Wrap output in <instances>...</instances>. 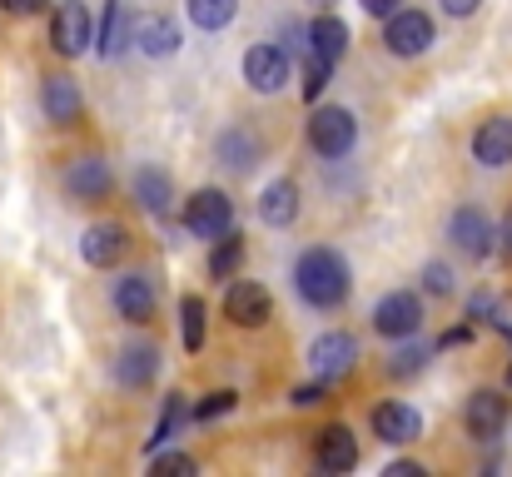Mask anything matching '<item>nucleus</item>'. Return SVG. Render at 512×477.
Returning <instances> with one entry per match:
<instances>
[{"label":"nucleus","instance_id":"obj_8","mask_svg":"<svg viewBox=\"0 0 512 477\" xmlns=\"http://www.w3.org/2000/svg\"><path fill=\"white\" fill-rule=\"evenodd\" d=\"M244 80H249V90H259V95L284 90V85H289V55H284L279 45H254V50L244 55Z\"/></svg>","mask_w":512,"mask_h":477},{"label":"nucleus","instance_id":"obj_7","mask_svg":"<svg viewBox=\"0 0 512 477\" xmlns=\"http://www.w3.org/2000/svg\"><path fill=\"white\" fill-rule=\"evenodd\" d=\"M353 363H358V338L353 333H324V338H314V348H309V368L319 373V378H343V373H353Z\"/></svg>","mask_w":512,"mask_h":477},{"label":"nucleus","instance_id":"obj_20","mask_svg":"<svg viewBox=\"0 0 512 477\" xmlns=\"http://www.w3.org/2000/svg\"><path fill=\"white\" fill-rule=\"evenodd\" d=\"M135 45L145 50V55H174L179 50V25H174L170 15H145V20H135Z\"/></svg>","mask_w":512,"mask_h":477},{"label":"nucleus","instance_id":"obj_3","mask_svg":"<svg viewBox=\"0 0 512 477\" xmlns=\"http://www.w3.org/2000/svg\"><path fill=\"white\" fill-rule=\"evenodd\" d=\"M184 229L189 234H199V239H219V234H229L234 229V204H229V194H219V189H199V194H189V204H184Z\"/></svg>","mask_w":512,"mask_h":477},{"label":"nucleus","instance_id":"obj_36","mask_svg":"<svg viewBox=\"0 0 512 477\" xmlns=\"http://www.w3.org/2000/svg\"><path fill=\"white\" fill-rule=\"evenodd\" d=\"M358 5H363L368 15H393V10H398L403 0H358Z\"/></svg>","mask_w":512,"mask_h":477},{"label":"nucleus","instance_id":"obj_32","mask_svg":"<svg viewBox=\"0 0 512 477\" xmlns=\"http://www.w3.org/2000/svg\"><path fill=\"white\" fill-rule=\"evenodd\" d=\"M423 363H428V348H418V343H413V348H403V353H393V363H388V368H393L398 378H408V373H418Z\"/></svg>","mask_w":512,"mask_h":477},{"label":"nucleus","instance_id":"obj_2","mask_svg":"<svg viewBox=\"0 0 512 477\" xmlns=\"http://www.w3.org/2000/svg\"><path fill=\"white\" fill-rule=\"evenodd\" d=\"M90 40H95V20H90L85 0H60L55 5V20H50V45L65 60H75V55L90 50Z\"/></svg>","mask_w":512,"mask_h":477},{"label":"nucleus","instance_id":"obj_11","mask_svg":"<svg viewBox=\"0 0 512 477\" xmlns=\"http://www.w3.org/2000/svg\"><path fill=\"white\" fill-rule=\"evenodd\" d=\"M463 423H468V433L473 438H498L503 428H508V398L503 393H493V388H478L473 398H468V408H463Z\"/></svg>","mask_w":512,"mask_h":477},{"label":"nucleus","instance_id":"obj_29","mask_svg":"<svg viewBox=\"0 0 512 477\" xmlns=\"http://www.w3.org/2000/svg\"><path fill=\"white\" fill-rule=\"evenodd\" d=\"M179 338H184V348L204 343V299H194V294L179 304Z\"/></svg>","mask_w":512,"mask_h":477},{"label":"nucleus","instance_id":"obj_23","mask_svg":"<svg viewBox=\"0 0 512 477\" xmlns=\"http://www.w3.org/2000/svg\"><path fill=\"white\" fill-rule=\"evenodd\" d=\"M155 368H160V353H155L150 343L120 353V383H125V388H145V383L155 378Z\"/></svg>","mask_w":512,"mask_h":477},{"label":"nucleus","instance_id":"obj_26","mask_svg":"<svg viewBox=\"0 0 512 477\" xmlns=\"http://www.w3.org/2000/svg\"><path fill=\"white\" fill-rule=\"evenodd\" d=\"M184 5H189V20L199 30H224L239 15V0H184Z\"/></svg>","mask_w":512,"mask_h":477},{"label":"nucleus","instance_id":"obj_25","mask_svg":"<svg viewBox=\"0 0 512 477\" xmlns=\"http://www.w3.org/2000/svg\"><path fill=\"white\" fill-rule=\"evenodd\" d=\"M95 45H100V55H120V50H125V0H105Z\"/></svg>","mask_w":512,"mask_h":477},{"label":"nucleus","instance_id":"obj_38","mask_svg":"<svg viewBox=\"0 0 512 477\" xmlns=\"http://www.w3.org/2000/svg\"><path fill=\"white\" fill-rule=\"evenodd\" d=\"M319 398H324L319 388H294V403H299V408H314Z\"/></svg>","mask_w":512,"mask_h":477},{"label":"nucleus","instance_id":"obj_21","mask_svg":"<svg viewBox=\"0 0 512 477\" xmlns=\"http://www.w3.org/2000/svg\"><path fill=\"white\" fill-rule=\"evenodd\" d=\"M170 199H174L170 174H165V169H155V164H145V169L135 174V204H140V209H150V214H165V209H170Z\"/></svg>","mask_w":512,"mask_h":477},{"label":"nucleus","instance_id":"obj_14","mask_svg":"<svg viewBox=\"0 0 512 477\" xmlns=\"http://www.w3.org/2000/svg\"><path fill=\"white\" fill-rule=\"evenodd\" d=\"M373 433H378L383 443L403 448V443H413V438L423 433V418H418V408H408V403H378V408H373Z\"/></svg>","mask_w":512,"mask_h":477},{"label":"nucleus","instance_id":"obj_5","mask_svg":"<svg viewBox=\"0 0 512 477\" xmlns=\"http://www.w3.org/2000/svg\"><path fill=\"white\" fill-rule=\"evenodd\" d=\"M383 45L393 50V55H403V60H413V55H423L428 45H433V20L423 15V10H393L388 15V25H383Z\"/></svg>","mask_w":512,"mask_h":477},{"label":"nucleus","instance_id":"obj_27","mask_svg":"<svg viewBox=\"0 0 512 477\" xmlns=\"http://www.w3.org/2000/svg\"><path fill=\"white\" fill-rule=\"evenodd\" d=\"M239 254H244V249H239V234H234V229H229V234H219V239H214V254H209V274H214L219 284H224V279H234Z\"/></svg>","mask_w":512,"mask_h":477},{"label":"nucleus","instance_id":"obj_40","mask_svg":"<svg viewBox=\"0 0 512 477\" xmlns=\"http://www.w3.org/2000/svg\"><path fill=\"white\" fill-rule=\"evenodd\" d=\"M503 254H512V214L503 219Z\"/></svg>","mask_w":512,"mask_h":477},{"label":"nucleus","instance_id":"obj_19","mask_svg":"<svg viewBox=\"0 0 512 477\" xmlns=\"http://www.w3.org/2000/svg\"><path fill=\"white\" fill-rule=\"evenodd\" d=\"M294 214H299V184L294 179H274L259 194V219L274 224V229H284V224H294Z\"/></svg>","mask_w":512,"mask_h":477},{"label":"nucleus","instance_id":"obj_16","mask_svg":"<svg viewBox=\"0 0 512 477\" xmlns=\"http://www.w3.org/2000/svg\"><path fill=\"white\" fill-rule=\"evenodd\" d=\"M40 105H45V120H50V125H75L80 110H85L80 85H75L70 75H50L45 90H40Z\"/></svg>","mask_w":512,"mask_h":477},{"label":"nucleus","instance_id":"obj_4","mask_svg":"<svg viewBox=\"0 0 512 477\" xmlns=\"http://www.w3.org/2000/svg\"><path fill=\"white\" fill-rule=\"evenodd\" d=\"M353 140H358V125H353V115H348L343 105L314 110V120H309V145H314L319 155L339 159V155L353 150Z\"/></svg>","mask_w":512,"mask_h":477},{"label":"nucleus","instance_id":"obj_34","mask_svg":"<svg viewBox=\"0 0 512 477\" xmlns=\"http://www.w3.org/2000/svg\"><path fill=\"white\" fill-rule=\"evenodd\" d=\"M428 289H433V294H453V274H448L443 264H428Z\"/></svg>","mask_w":512,"mask_h":477},{"label":"nucleus","instance_id":"obj_30","mask_svg":"<svg viewBox=\"0 0 512 477\" xmlns=\"http://www.w3.org/2000/svg\"><path fill=\"white\" fill-rule=\"evenodd\" d=\"M150 473H160V477H194V458H184V453H155V458H150Z\"/></svg>","mask_w":512,"mask_h":477},{"label":"nucleus","instance_id":"obj_15","mask_svg":"<svg viewBox=\"0 0 512 477\" xmlns=\"http://www.w3.org/2000/svg\"><path fill=\"white\" fill-rule=\"evenodd\" d=\"M155 304H160V294H155V284L145 279V274H125L120 284H115V309L125 323H150L155 318Z\"/></svg>","mask_w":512,"mask_h":477},{"label":"nucleus","instance_id":"obj_28","mask_svg":"<svg viewBox=\"0 0 512 477\" xmlns=\"http://www.w3.org/2000/svg\"><path fill=\"white\" fill-rule=\"evenodd\" d=\"M329 70H334V60H324V55H304V70H299V90H304V100H319L324 95V85H329Z\"/></svg>","mask_w":512,"mask_h":477},{"label":"nucleus","instance_id":"obj_18","mask_svg":"<svg viewBox=\"0 0 512 477\" xmlns=\"http://www.w3.org/2000/svg\"><path fill=\"white\" fill-rule=\"evenodd\" d=\"M453 244H458L463 254L483 259V254L493 249V224H488V214L473 209V204H463V209L453 214Z\"/></svg>","mask_w":512,"mask_h":477},{"label":"nucleus","instance_id":"obj_9","mask_svg":"<svg viewBox=\"0 0 512 477\" xmlns=\"http://www.w3.org/2000/svg\"><path fill=\"white\" fill-rule=\"evenodd\" d=\"M224 314L234 318L239 328H264L269 314H274V299H269L264 284L239 279V284H229V294H224Z\"/></svg>","mask_w":512,"mask_h":477},{"label":"nucleus","instance_id":"obj_12","mask_svg":"<svg viewBox=\"0 0 512 477\" xmlns=\"http://www.w3.org/2000/svg\"><path fill=\"white\" fill-rule=\"evenodd\" d=\"M65 189H70V199H80V204L105 199V194H110V164L100 155H80L65 169Z\"/></svg>","mask_w":512,"mask_h":477},{"label":"nucleus","instance_id":"obj_35","mask_svg":"<svg viewBox=\"0 0 512 477\" xmlns=\"http://www.w3.org/2000/svg\"><path fill=\"white\" fill-rule=\"evenodd\" d=\"M50 0H0V10H10V15H35V10H45Z\"/></svg>","mask_w":512,"mask_h":477},{"label":"nucleus","instance_id":"obj_22","mask_svg":"<svg viewBox=\"0 0 512 477\" xmlns=\"http://www.w3.org/2000/svg\"><path fill=\"white\" fill-rule=\"evenodd\" d=\"M309 50L324 55V60H343V50H348V25H343L339 15H319V20L309 25Z\"/></svg>","mask_w":512,"mask_h":477},{"label":"nucleus","instance_id":"obj_31","mask_svg":"<svg viewBox=\"0 0 512 477\" xmlns=\"http://www.w3.org/2000/svg\"><path fill=\"white\" fill-rule=\"evenodd\" d=\"M179 418H184V398L174 393L170 403H165V418H160V428H155V438H150V448H165L174 438V428H179Z\"/></svg>","mask_w":512,"mask_h":477},{"label":"nucleus","instance_id":"obj_39","mask_svg":"<svg viewBox=\"0 0 512 477\" xmlns=\"http://www.w3.org/2000/svg\"><path fill=\"white\" fill-rule=\"evenodd\" d=\"M388 473H393V477H418V473H423V468H418V463H393Z\"/></svg>","mask_w":512,"mask_h":477},{"label":"nucleus","instance_id":"obj_37","mask_svg":"<svg viewBox=\"0 0 512 477\" xmlns=\"http://www.w3.org/2000/svg\"><path fill=\"white\" fill-rule=\"evenodd\" d=\"M478 5H483V0H443V10H448V15H473Z\"/></svg>","mask_w":512,"mask_h":477},{"label":"nucleus","instance_id":"obj_17","mask_svg":"<svg viewBox=\"0 0 512 477\" xmlns=\"http://www.w3.org/2000/svg\"><path fill=\"white\" fill-rule=\"evenodd\" d=\"M314 458H319L324 473H348V468H358V438L343 423H329L314 443Z\"/></svg>","mask_w":512,"mask_h":477},{"label":"nucleus","instance_id":"obj_1","mask_svg":"<svg viewBox=\"0 0 512 477\" xmlns=\"http://www.w3.org/2000/svg\"><path fill=\"white\" fill-rule=\"evenodd\" d=\"M294 284L314 309H334L348 299V264L334 249H304L294 264Z\"/></svg>","mask_w":512,"mask_h":477},{"label":"nucleus","instance_id":"obj_6","mask_svg":"<svg viewBox=\"0 0 512 477\" xmlns=\"http://www.w3.org/2000/svg\"><path fill=\"white\" fill-rule=\"evenodd\" d=\"M373 328H378L383 338H408V333H418V328H423V304H418V294H408V289L383 294L378 309H373Z\"/></svg>","mask_w":512,"mask_h":477},{"label":"nucleus","instance_id":"obj_13","mask_svg":"<svg viewBox=\"0 0 512 477\" xmlns=\"http://www.w3.org/2000/svg\"><path fill=\"white\" fill-rule=\"evenodd\" d=\"M473 159L488 164V169L512 164V115H493V120L478 125V135H473Z\"/></svg>","mask_w":512,"mask_h":477},{"label":"nucleus","instance_id":"obj_24","mask_svg":"<svg viewBox=\"0 0 512 477\" xmlns=\"http://www.w3.org/2000/svg\"><path fill=\"white\" fill-rule=\"evenodd\" d=\"M219 155H224V164L229 169H254V159H259V140L244 130V125H234V130H224V140H219Z\"/></svg>","mask_w":512,"mask_h":477},{"label":"nucleus","instance_id":"obj_33","mask_svg":"<svg viewBox=\"0 0 512 477\" xmlns=\"http://www.w3.org/2000/svg\"><path fill=\"white\" fill-rule=\"evenodd\" d=\"M229 408H234V393L224 388V393H209V398L194 408V418H199V423H209V418H219V413H229Z\"/></svg>","mask_w":512,"mask_h":477},{"label":"nucleus","instance_id":"obj_10","mask_svg":"<svg viewBox=\"0 0 512 477\" xmlns=\"http://www.w3.org/2000/svg\"><path fill=\"white\" fill-rule=\"evenodd\" d=\"M125 249H130V234H125V224H115V219L90 224L85 239H80V254H85L90 269H110V264H120Z\"/></svg>","mask_w":512,"mask_h":477}]
</instances>
